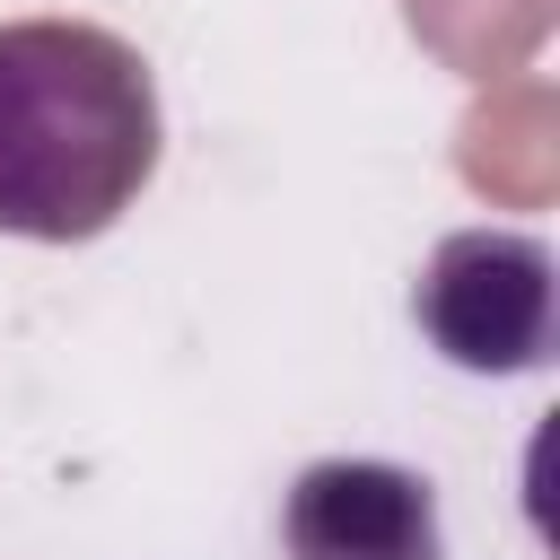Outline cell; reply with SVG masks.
<instances>
[{"instance_id":"6da1fadb","label":"cell","mask_w":560,"mask_h":560,"mask_svg":"<svg viewBox=\"0 0 560 560\" xmlns=\"http://www.w3.org/2000/svg\"><path fill=\"white\" fill-rule=\"evenodd\" d=\"M166 114L140 44L96 18L0 26V236L88 245L158 175Z\"/></svg>"},{"instance_id":"7a4b0ae2","label":"cell","mask_w":560,"mask_h":560,"mask_svg":"<svg viewBox=\"0 0 560 560\" xmlns=\"http://www.w3.org/2000/svg\"><path fill=\"white\" fill-rule=\"evenodd\" d=\"M420 341L464 376H534L560 332V271L551 245L525 228H455L429 245L411 280Z\"/></svg>"},{"instance_id":"3957f363","label":"cell","mask_w":560,"mask_h":560,"mask_svg":"<svg viewBox=\"0 0 560 560\" xmlns=\"http://www.w3.org/2000/svg\"><path fill=\"white\" fill-rule=\"evenodd\" d=\"M289 560H446L438 490L385 455H324L280 499Z\"/></svg>"}]
</instances>
